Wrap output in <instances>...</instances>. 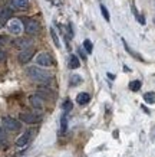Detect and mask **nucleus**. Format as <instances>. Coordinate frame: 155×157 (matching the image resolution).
<instances>
[{"mask_svg": "<svg viewBox=\"0 0 155 157\" xmlns=\"http://www.w3.org/2000/svg\"><path fill=\"white\" fill-rule=\"evenodd\" d=\"M26 74H28L29 78H32L33 81L39 82V84H42L45 86L49 85L50 82H53V76L47 71H45V69H42V68H39V67L26 68Z\"/></svg>", "mask_w": 155, "mask_h": 157, "instance_id": "1", "label": "nucleus"}, {"mask_svg": "<svg viewBox=\"0 0 155 157\" xmlns=\"http://www.w3.org/2000/svg\"><path fill=\"white\" fill-rule=\"evenodd\" d=\"M2 127L7 131H19L22 128V124H20V121L12 118V117H3L2 118Z\"/></svg>", "mask_w": 155, "mask_h": 157, "instance_id": "2", "label": "nucleus"}, {"mask_svg": "<svg viewBox=\"0 0 155 157\" xmlns=\"http://www.w3.org/2000/svg\"><path fill=\"white\" fill-rule=\"evenodd\" d=\"M19 120L26 124H38L42 121V115L36 113H20Z\"/></svg>", "mask_w": 155, "mask_h": 157, "instance_id": "3", "label": "nucleus"}, {"mask_svg": "<svg viewBox=\"0 0 155 157\" xmlns=\"http://www.w3.org/2000/svg\"><path fill=\"white\" fill-rule=\"evenodd\" d=\"M36 63H38L39 67L47 68V67H52V65L55 63V61H53V58L47 52H40V53H38V56H36Z\"/></svg>", "mask_w": 155, "mask_h": 157, "instance_id": "4", "label": "nucleus"}, {"mask_svg": "<svg viewBox=\"0 0 155 157\" xmlns=\"http://www.w3.org/2000/svg\"><path fill=\"white\" fill-rule=\"evenodd\" d=\"M12 43H13L14 48L20 49V52H22V51H26V49H30L33 45L32 39H29V38H17V39H14Z\"/></svg>", "mask_w": 155, "mask_h": 157, "instance_id": "5", "label": "nucleus"}, {"mask_svg": "<svg viewBox=\"0 0 155 157\" xmlns=\"http://www.w3.org/2000/svg\"><path fill=\"white\" fill-rule=\"evenodd\" d=\"M35 56V49L30 48V49H26V51H22V52L17 55V61L20 63H28V62L32 61V58Z\"/></svg>", "mask_w": 155, "mask_h": 157, "instance_id": "6", "label": "nucleus"}, {"mask_svg": "<svg viewBox=\"0 0 155 157\" xmlns=\"http://www.w3.org/2000/svg\"><path fill=\"white\" fill-rule=\"evenodd\" d=\"M7 29H9L10 33L13 35H20L22 30H23V26H22V22L19 19H12L7 25Z\"/></svg>", "mask_w": 155, "mask_h": 157, "instance_id": "7", "label": "nucleus"}, {"mask_svg": "<svg viewBox=\"0 0 155 157\" xmlns=\"http://www.w3.org/2000/svg\"><path fill=\"white\" fill-rule=\"evenodd\" d=\"M24 30L28 35H38L40 32V25L35 20H29L28 23L24 25Z\"/></svg>", "mask_w": 155, "mask_h": 157, "instance_id": "8", "label": "nucleus"}, {"mask_svg": "<svg viewBox=\"0 0 155 157\" xmlns=\"http://www.w3.org/2000/svg\"><path fill=\"white\" fill-rule=\"evenodd\" d=\"M29 101H30V104H32L33 108H36V109H43V107H45L43 98L40 95H38V94H33V95H30V97H29Z\"/></svg>", "mask_w": 155, "mask_h": 157, "instance_id": "9", "label": "nucleus"}, {"mask_svg": "<svg viewBox=\"0 0 155 157\" xmlns=\"http://www.w3.org/2000/svg\"><path fill=\"white\" fill-rule=\"evenodd\" d=\"M30 136H32V131H30V130L24 131L23 134H20L19 137H17V140H16V146H17V147H24V146L30 141Z\"/></svg>", "mask_w": 155, "mask_h": 157, "instance_id": "10", "label": "nucleus"}, {"mask_svg": "<svg viewBox=\"0 0 155 157\" xmlns=\"http://www.w3.org/2000/svg\"><path fill=\"white\" fill-rule=\"evenodd\" d=\"M10 3L17 10H26L29 7V0H10Z\"/></svg>", "mask_w": 155, "mask_h": 157, "instance_id": "11", "label": "nucleus"}, {"mask_svg": "<svg viewBox=\"0 0 155 157\" xmlns=\"http://www.w3.org/2000/svg\"><path fill=\"white\" fill-rule=\"evenodd\" d=\"M89 101H90V95L88 92H80V94H78V97H76V102L79 105H86Z\"/></svg>", "mask_w": 155, "mask_h": 157, "instance_id": "12", "label": "nucleus"}, {"mask_svg": "<svg viewBox=\"0 0 155 157\" xmlns=\"http://www.w3.org/2000/svg\"><path fill=\"white\" fill-rule=\"evenodd\" d=\"M68 67L71 68V69H78L80 67V61L78 55H71L69 56V63H68Z\"/></svg>", "mask_w": 155, "mask_h": 157, "instance_id": "13", "label": "nucleus"}, {"mask_svg": "<svg viewBox=\"0 0 155 157\" xmlns=\"http://www.w3.org/2000/svg\"><path fill=\"white\" fill-rule=\"evenodd\" d=\"M10 16H12V10H10L7 6H2V7H0V20L6 22Z\"/></svg>", "mask_w": 155, "mask_h": 157, "instance_id": "14", "label": "nucleus"}, {"mask_svg": "<svg viewBox=\"0 0 155 157\" xmlns=\"http://www.w3.org/2000/svg\"><path fill=\"white\" fill-rule=\"evenodd\" d=\"M142 86V82L139 81V79H135V81H131L129 82V90L134 91V92H136V91H139Z\"/></svg>", "mask_w": 155, "mask_h": 157, "instance_id": "15", "label": "nucleus"}, {"mask_svg": "<svg viewBox=\"0 0 155 157\" xmlns=\"http://www.w3.org/2000/svg\"><path fill=\"white\" fill-rule=\"evenodd\" d=\"M38 95H46V97H53V91L52 90H49V88H46V86H40V88H39L38 90Z\"/></svg>", "mask_w": 155, "mask_h": 157, "instance_id": "16", "label": "nucleus"}, {"mask_svg": "<svg viewBox=\"0 0 155 157\" xmlns=\"http://www.w3.org/2000/svg\"><path fill=\"white\" fill-rule=\"evenodd\" d=\"M82 76H79V75H76V74H73V75L71 76V86H76V85H79V84H82Z\"/></svg>", "mask_w": 155, "mask_h": 157, "instance_id": "17", "label": "nucleus"}, {"mask_svg": "<svg viewBox=\"0 0 155 157\" xmlns=\"http://www.w3.org/2000/svg\"><path fill=\"white\" fill-rule=\"evenodd\" d=\"M50 35H52V39H53V42H55V45H56V48H61L59 36H57V32L55 30V28H50Z\"/></svg>", "mask_w": 155, "mask_h": 157, "instance_id": "18", "label": "nucleus"}, {"mask_svg": "<svg viewBox=\"0 0 155 157\" xmlns=\"http://www.w3.org/2000/svg\"><path fill=\"white\" fill-rule=\"evenodd\" d=\"M144 100L148 104H155V92H146V94H144Z\"/></svg>", "mask_w": 155, "mask_h": 157, "instance_id": "19", "label": "nucleus"}, {"mask_svg": "<svg viewBox=\"0 0 155 157\" xmlns=\"http://www.w3.org/2000/svg\"><path fill=\"white\" fill-rule=\"evenodd\" d=\"M83 48L88 53H92V51H94V45H92V42H90L89 39H85L83 40Z\"/></svg>", "mask_w": 155, "mask_h": 157, "instance_id": "20", "label": "nucleus"}, {"mask_svg": "<svg viewBox=\"0 0 155 157\" xmlns=\"http://www.w3.org/2000/svg\"><path fill=\"white\" fill-rule=\"evenodd\" d=\"M131 7H132V12H134V14H135V17L138 19V22H139L141 25H145V20H144V17H142L141 14H139L138 12H136V7H135V5H134V3H132Z\"/></svg>", "mask_w": 155, "mask_h": 157, "instance_id": "21", "label": "nucleus"}, {"mask_svg": "<svg viewBox=\"0 0 155 157\" xmlns=\"http://www.w3.org/2000/svg\"><path fill=\"white\" fill-rule=\"evenodd\" d=\"M66 128H68V117L66 115H62V120H61V131L65 133Z\"/></svg>", "mask_w": 155, "mask_h": 157, "instance_id": "22", "label": "nucleus"}, {"mask_svg": "<svg viewBox=\"0 0 155 157\" xmlns=\"http://www.w3.org/2000/svg\"><path fill=\"white\" fill-rule=\"evenodd\" d=\"M101 12H102L105 20H106V22H109V12H108V9H106V7H105L103 5H101Z\"/></svg>", "mask_w": 155, "mask_h": 157, "instance_id": "23", "label": "nucleus"}, {"mask_svg": "<svg viewBox=\"0 0 155 157\" xmlns=\"http://www.w3.org/2000/svg\"><path fill=\"white\" fill-rule=\"evenodd\" d=\"M63 109H65L66 113H69V111L72 109V102L69 100H66L65 102H63Z\"/></svg>", "mask_w": 155, "mask_h": 157, "instance_id": "24", "label": "nucleus"}, {"mask_svg": "<svg viewBox=\"0 0 155 157\" xmlns=\"http://www.w3.org/2000/svg\"><path fill=\"white\" fill-rule=\"evenodd\" d=\"M5 140H6L5 128H3V127H0V143H2V141H5Z\"/></svg>", "mask_w": 155, "mask_h": 157, "instance_id": "25", "label": "nucleus"}, {"mask_svg": "<svg viewBox=\"0 0 155 157\" xmlns=\"http://www.w3.org/2000/svg\"><path fill=\"white\" fill-rule=\"evenodd\" d=\"M68 32H69V36H68V38L72 39V38H73V29H72V23H68Z\"/></svg>", "mask_w": 155, "mask_h": 157, "instance_id": "26", "label": "nucleus"}, {"mask_svg": "<svg viewBox=\"0 0 155 157\" xmlns=\"http://www.w3.org/2000/svg\"><path fill=\"white\" fill-rule=\"evenodd\" d=\"M3 61H6V52L0 49V62H3Z\"/></svg>", "mask_w": 155, "mask_h": 157, "instance_id": "27", "label": "nucleus"}, {"mask_svg": "<svg viewBox=\"0 0 155 157\" xmlns=\"http://www.w3.org/2000/svg\"><path fill=\"white\" fill-rule=\"evenodd\" d=\"M5 43H6V39L3 38V36H0V48H2V46H3Z\"/></svg>", "mask_w": 155, "mask_h": 157, "instance_id": "28", "label": "nucleus"}, {"mask_svg": "<svg viewBox=\"0 0 155 157\" xmlns=\"http://www.w3.org/2000/svg\"><path fill=\"white\" fill-rule=\"evenodd\" d=\"M79 55H80V56H82V59H85V53L82 52V49H79Z\"/></svg>", "mask_w": 155, "mask_h": 157, "instance_id": "29", "label": "nucleus"}, {"mask_svg": "<svg viewBox=\"0 0 155 157\" xmlns=\"http://www.w3.org/2000/svg\"><path fill=\"white\" fill-rule=\"evenodd\" d=\"M3 23H5V22H3V20H0V29L3 28Z\"/></svg>", "mask_w": 155, "mask_h": 157, "instance_id": "30", "label": "nucleus"}]
</instances>
